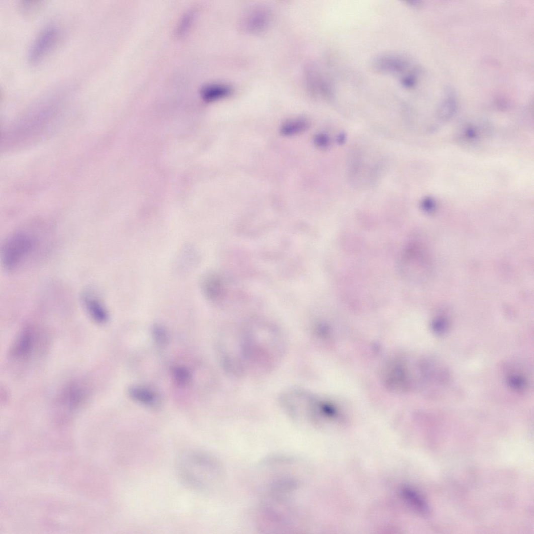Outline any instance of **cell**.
Segmentation results:
<instances>
[{
	"label": "cell",
	"mask_w": 534,
	"mask_h": 534,
	"mask_svg": "<svg viewBox=\"0 0 534 534\" xmlns=\"http://www.w3.org/2000/svg\"><path fill=\"white\" fill-rule=\"evenodd\" d=\"M59 31L53 24L46 26L34 40L29 52V60L31 63H36L52 49L58 40Z\"/></svg>",
	"instance_id": "cell-5"
},
{
	"label": "cell",
	"mask_w": 534,
	"mask_h": 534,
	"mask_svg": "<svg viewBox=\"0 0 534 534\" xmlns=\"http://www.w3.org/2000/svg\"><path fill=\"white\" fill-rule=\"evenodd\" d=\"M315 143L319 148L327 149L330 147L331 141L328 135L325 134H320L316 136Z\"/></svg>",
	"instance_id": "cell-20"
},
{
	"label": "cell",
	"mask_w": 534,
	"mask_h": 534,
	"mask_svg": "<svg viewBox=\"0 0 534 534\" xmlns=\"http://www.w3.org/2000/svg\"><path fill=\"white\" fill-rule=\"evenodd\" d=\"M405 3L412 8H419L422 6V2L419 1H407Z\"/></svg>",
	"instance_id": "cell-23"
},
{
	"label": "cell",
	"mask_w": 534,
	"mask_h": 534,
	"mask_svg": "<svg viewBox=\"0 0 534 534\" xmlns=\"http://www.w3.org/2000/svg\"><path fill=\"white\" fill-rule=\"evenodd\" d=\"M173 374L175 381L179 385L185 386L190 382L191 374L188 370L186 368H175L173 369Z\"/></svg>",
	"instance_id": "cell-16"
},
{
	"label": "cell",
	"mask_w": 534,
	"mask_h": 534,
	"mask_svg": "<svg viewBox=\"0 0 534 534\" xmlns=\"http://www.w3.org/2000/svg\"><path fill=\"white\" fill-rule=\"evenodd\" d=\"M220 281L216 278H209L205 283V290L208 296L213 299L220 297L222 293V286Z\"/></svg>",
	"instance_id": "cell-15"
},
{
	"label": "cell",
	"mask_w": 534,
	"mask_h": 534,
	"mask_svg": "<svg viewBox=\"0 0 534 534\" xmlns=\"http://www.w3.org/2000/svg\"><path fill=\"white\" fill-rule=\"evenodd\" d=\"M416 82V76L413 72L409 73L403 76L401 80L402 86L407 89L413 88L415 86Z\"/></svg>",
	"instance_id": "cell-19"
},
{
	"label": "cell",
	"mask_w": 534,
	"mask_h": 534,
	"mask_svg": "<svg viewBox=\"0 0 534 534\" xmlns=\"http://www.w3.org/2000/svg\"><path fill=\"white\" fill-rule=\"evenodd\" d=\"M175 469L182 483L196 491L208 489L217 477L216 463L200 449H190L182 453L176 460Z\"/></svg>",
	"instance_id": "cell-3"
},
{
	"label": "cell",
	"mask_w": 534,
	"mask_h": 534,
	"mask_svg": "<svg viewBox=\"0 0 534 534\" xmlns=\"http://www.w3.org/2000/svg\"><path fill=\"white\" fill-rule=\"evenodd\" d=\"M345 139V136L344 134H340L338 140L340 144H342L344 142Z\"/></svg>",
	"instance_id": "cell-24"
},
{
	"label": "cell",
	"mask_w": 534,
	"mask_h": 534,
	"mask_svg": "<svg viewBox=\"0 0 534 534\" xmlns=\"http://www.w3.org/2000/svg\"><path fill=\"white\" fill-rule=\"evenodd\" d=\"M232 88L226 83H212L204 86L201 91V96L206 101H213L229 96Z\"/></svg>",
	"instance_id": "cell-11"
},
{
	"label": "cell",
	"mask_w": 534,
	"mask_h": 534,
	"mask_svg": "<svg viewBox=\"0 0 534 534\" xmlns=\"http://www.w3.org/2000/svg\"><path fill=\"white\" fill-rule=\"evenodd\" d=\"M87 390L85 386L78 383H74L66 387L61 393L59 403L67 409H76L85 401Z\"/></svg>",
	"instance_id": "cell-9"
},
{
	"label": "cell",
	"mask_w": 534,
	"mask_h": 534,
	"mask_svg": "<svg viewBox=\"0 0 534 534\" xmlns=\"http://www.w3.org/2000/svg\"><path fill=\"white\" fill-rule=\"evenodd\" d=\"M130 398L137 403L145 406L156 407L159 402L156 393L152 390L142 386H134L128 390Z\"/></svg>",
	"instance_id": "cell-10"
},
{
	"label": "cell",
	"mask_w": 534,
	"mask_h": 534,
	"mask_svg": "<svg viewBox=\"0 0 534 534\" xmlns=\"http://www.w3.org/2000/svg\"><path fill=\"white\" fill-rule=\"evenodd\" d=\"M80 302L88 316L98 324H105L109 318V312L102 299L95 290L84 289L80 294Z\"/></svg>",
	"instance_id": "cell-6"
},
{
	"label": "cell",
	"mask_w": 534,
	"mask_h": 534,
	"mask_svg": "<svg viewBox=\"0 0 534 534\" xmlns=\"http://www.w3.org/2000/svg\"><path fill=\"white\" fill-rule=\"evenodd\" d=\"M308 126V123L304 119L294 120L288 122L284 126L283 132L285 135H293L305 130Z\"/></svg>",
	"instance_id": "cell-13"
},
{
	"label": "cell",
	"mask_w": 534,
	"mask_h": 534,
	"mask_svg": "<svg viewBox=\"0 0 534 534\" xmlns=\"http://www.w3.org/2000/svg\"><path fill=\"white\" fill-rule=\"evenodd\" d=\"M191 15H187L184 18V19L183 20L179 27V32L180 33H182L183 32H184V31H185V30L188 29L190 21H191Z\"/></svg>",
	"instance_id": "cell-21"
},
{
	"label": "cell",
	"mask_w": 534,
	"mask_h": 534,
	"mask_svg": "<svg viewBox=\"0 0 534 534\" xmlns=\"http://www.w3.org/2000/svg\"><path fill=\"white\" fill-rule=\"evenodd\" d=\"M421 206L426 210L429 211L433 209L434 206L433 202L432 200L429 198H426L423 200L421 203Z\"/></svg>",
	"instance_id": "cell-22"
},
{
	"label": "cell",
	"mask_w": 534,
	"mask_h": 534,
	"mask_svg": "<svg viewBox=\"0 0 534 534\" xmlns=\"http://www.w3.org/2000/svg\"><path fill=\"white\" fill-rule=\"evenodd\" d=\"M409 65V60L404 55L393 53L379 55L372 62L374 71L382 74L397 75L402 73Z\"/></svg>",
	"instance_id": "cell-7"
},
{
	"label": "cell",
	"mask_w": 534,
	"mask_h": 534,
	"mask_svg": "<svg viewBox=\"0 0 534 534\" xmlns=\"http://www.w3.org/2000/svg\"><path fill=\"white\" fill-rule=\"evenodd\" d=\"M246 328L234 334L232 338V353L243 373L250 369L269 371L283 355L285 342L282 334L274 328Z\"/></svg>",
	"instance_id": "cell-1"
},
{
	"label": "cell",
	"mask_w": 534,
	"mask_h": 534,
	"mask_svg": "<svg viewBox=\"0 0 534 534\" xmlns=\"http://www.w3.org/2000/svg\"><path fill=\"white\" fill-rule=\"evenodd\" d=\"M36 333L32 328L24 329L14 342L10 350V356L17 361H24L33 353L36 345Z\"/></svg>",
	"instance_id": "cell-8"
},
{
	"label": "cell",
	"mask_w": 534,
	"mask_h": 534,
	"mask_svg": "<svg viewBox=\"0 0 534 534\" xmlns=\"http://www.w3.org/2000/svg\"><path fill=\"white\" fill-rule=\"evenodd\" d=\"M152 336L154 341L159 345H164L167 341V335L165 329L160 326L153 327Z\"/></svg>",
	"instance_id": "cell-17"
},
{
	"label": "cell",
	"mask_w": 534,
	"mask_h": 534,
	"mask_svg": "<svg viewBox=\"0 0 534 534\" xmlns=\"http://www.w3.org/2000/svg\"><path fill=\"white\" fill-rule=\"evenodd\" d=\"M457 108L456 103L453 98H448L441 105L438 110V115L443 120L451 118L455 113Z\"/></svg>",
	"instance_id": "cell-14"
},
{
	"label": "cell",
	"mask_w": 534,
	"mask_h": 534,
	"mask_svg": "<svg viewBox=\"0 0 534 534\" xmlns=\"http://www.w3.org/2000/svg\"><path fill=\"white\" fill-rule=\"evenodd\" d=\"M60 93H51L27 111L5 132V149L34 144L53 132L62 104Z\"/></svg>",
	"instance_id": "cell-2"
},
{
	"label": "cell",
	"mask_w": 534,
	"mask_h": 534,
	"mask_svg": "<svg viewBox=\"0 0 534 534\" xmlns=\"http://www.w3.org/2000/svg\"><path fill=\"white\" fill-rule=\"evenodd\" d=\"M39 235L31 230L22 229L9 235L3 243L0 257L5 270L15 272L29 263L39 252Z\"/></svg>",
	"instance_id": "cell-4"
},
{
	"label": "cell",
	"mask_w": 534,
	"mask_h": 534,
	"mask_svg": "<svg viewBox=\"0 0 534 534\" xmlns=\"http://www.w3.org/2000/svg\"><path fill=\"white\" fill-rule=\"evenodd\" d=\"M268 21L269 16L266 12L259 10L251 14L247 19L246 25L249 29L258 31L263 29Z\"/></svg>",
	"instance_id": "cell-12"
},
{
	"label": "cell",
	"mask_w": 534,
	"mask_h": 534,
	"mask_svg": "<svg viewBox=\"0 0 534 534\" xmlns=\"http://www.w3.org/2000/svg\"><path fill=\"white\" fill-rule=\"evenodd\" d=\"M508 382L510 387L517 390H523L526 386L525 379L521 376L512 375L509 377Z\"/></svg>",
	"instance_id": "cell-18"
}]
</instances>
